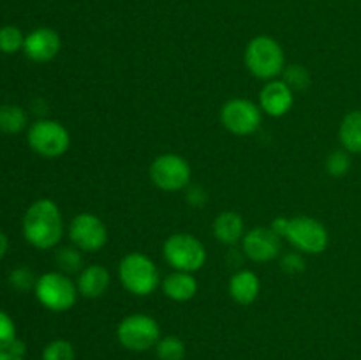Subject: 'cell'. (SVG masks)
<instances>
[{
	"instance_id": "26",
	"label": "cell",
	"mask_w": 361,
	"mask_h": 360,
	"mask_svg": "<svg viewBox=\"0 0 361 360\" xmlns=\"http://www.w3.org/2000/svg\"><path fill=\"white\" fill-rule=\"evenodd\" d=\"M35 282H37V275L34 274V270L28 267H16L14 270H11L9 274V286L13 289L20 293L34 292Z\"/></svg>"
},
{
	"instance_id": "17",
	"label": "cell",
	"mask_w": 361,
	"mask_h": 360,
	"mask_svg": "<svg viewBox=\"0 0 361 360\" xmlns=\"http://www.w3.org/2000/svg\"><path fill=\"white\" fill-rule=\"evenodd\" d=\"M212 232H214L217 242L224 244V246H236L238 242H242L243 235H245V222L238 212L226 210L214 219Z\"/></svg>"
},
{
	"instance_id": "5",
	"label": "cell",
	"mask_w": 361,
	"mask_h": 360,
	"mask_svg": "<svg viewBox=\"0 0 361 360\" xmlns=\"http://www.w3.org/2000/svg\"><path fill=\"white\" fill-rule=\"evenodd\" d=\"M162 254L173 270L194 272L201 270L207 263V247L192 233H173L162 246Z\"/></svg>"
},
{
	"instance_id": "16",
	"label": "cell",
	"mask_w": 361,
	"mask_h": 360,
	"mask_svg": "<svg viewBox=\"0 0 361 360\" xmlns=\"http://www.w3.org/2000/svg\"><path fill=\"white\" fill-rule=\"evenodd\" d=\"M229 296L240 306H250L257 300L261 293L259 275L249 268H240L231 275L228 284Z\"/></svg>"
},
{
	"instance_id": "19",
	"label": "cell",
	"mask_w": 361,
	"mask_h": 360,
	"mask_svg": "<svg viewBox=\"0 0 361 360\" xmlns=\"http://www.w3.org/2000/svg\"><path fill=\"white\" fill-rule=\"evenodd\" d=\"M338 140L349 154L361 155V109H353L338 126Z\"/></svg>"
},
{
	"instance_id": "10",
	"label": "cell",
	"mask_w": 361,
	"mask_h": 360,
	"mask_svg": "<svg viewBox=\"0 0 361 360\" xmlns=\"http://www.w3.org/2000/svg\"><path fill=\"white\" fill-rule=\"evenodd\" d=\"M263 122L259 104L245 97H233L221 108V124L235 136H250L257 133Z\"/></svg>"
},
{
	"instance_id": "25",
	"label": "cell",
	"mask_w": 361,
	"mask_h": 360,
	"mask_svg": "<svg viewBox=\"0 0 361 360\" xmlns=\"http://www.w3.org/2000/svg\"><path fill=\"white\" fill-rule=\"evenodd\" d=\"M76 352L67 339H53L42 349L41 360H74Z\"/></svg>"
},
{
	"instance_id": "23",
	"label": "cell",
	"mask_w": 361,
	"mask_h": 360,
	"mask_svg": "<svg viewBox=\"0 0 361 360\" xmlns=\"http://www.w3.org/2000/svg\"><path fill=\"white\" fill-rule=\"evenodd\" d=\"M25 34L14 25H4L0 28V52L6 55H14L23 49Z\"/></svg>"
},
{
	"instance_id": "12",
	"label": "cell",
	"mask_w": 361,
	"mask_h": 360,
	"mask_svg": "<svg viewBox=\"0 0 361 360\" xmlns=\"http://www.w3.org/2000/svg\"><path fill=\"white\" fill-rule=\"evenodd\" d=\"M282 236H279L270 226H256L245 232L242 239V251L247 260L256 263H267L281 256Z\"/></svg>"
},
{
	"instance_id": "27",
	"label": "cell",
	"mask_w": 361,
	"mask_h": 360,
	"mask_svg": "<svg viewBox=\"0 0 361 360\" xmlns=\"http://www.w3.org/2000/svg\"><path fill=\"white\" fill-rule=\"evenodd\" d=\"M282 80H284L286 83L293 88V90L298 92V90H305V88L309 87L310 74L305 67L300 66V64H296V66L286 67L284 73H282Z\"/></svg>"
},
{
	"instance_id": "9",
	"label": "cell",
	"mask_w": 361,
	"mask_h": 360,
	"mask_svg": "<svg viewBox=\"0 0 361 360\" xmlns=\"http://www.w3.org/2000/svg\"><path fill=\"white\" fill-rule=\"evenodd\" d=\"M152 184L166 193H176V191L185 189L192 179V168L185 157L173 152L157 155L152 161L148 169Z\"/></svg>"
},
{
	"instance_id": "32",
	"label": "cell",
	"mask_w": 361,
	"mask_h": 360,
	"mask_svg": "<svg viewBox=\"0 0 361 360\" xmlns=\"http://www.w3.org/2000/svg\"><path fill=\"white\" fill-rule=\"evenodd\" d=\"M0 360H25V355H20V353H14L13 349H2L0 352Z\"/></svg>"
},
{
	"instance_id": "31",
	"label": "cell",
	"mask_w": 361,
	"mask_h": 360,
	"mask_svg": "<svg viewBox=\"0 0 361 360\" xmlns=\"http://www.w3.org/2000/svg\"><path fill=\"white\" fill-rule=\"evenodd\" d=\"M243 258H245V254H243V251L238 253V249H231L228 254V261L233 267H240L243 263Z\"/></svg>"
},
{
	"instance_id": "8",
	"label": "cell",
	"mask_w": 361,
	"mask_h": 360,
	"mask_svg": "<svg viewBox=\"0 0 361 360\" xmlns=\"http://www.w3.org/2000/svg\"><path fill=\"white\" fill-rule=\"evenodd\" d=\"M118 342L129 352H148L161 339V327L150 314L134 313L123 318L116 327Z\"/></svg>"
},
{
	"instance_id": "13",
	"label": "cell",
	"mask_w": 361,
	"mask_h": 360,
	"mask_svg": "<svg viewBox=\"0 0 361 360\" xmlns=\"http://www.w3.org/2000/svg\"><path fill=\"white\" fill-rule=\"evenodd\" d=\"M60 48H62V39L55 28L37 27L25 35L23 53L32 62H51L59 55Z\"/></svg>"
},
{
	"instance_id": "1",
	"label": "cell",
	"mask_w": 361,
	"mask_h": 360,
	"mask_svg": "<svg viewBox=\"0 0 361 360\" xmlns=\"http://www.w3.org/2000/svg\"><path fill=\"white\" fill-rule=\"evenodd\" d=\"M21 232L32 247L41 251L55 249L63 236V215L49 198L35 200L25 210Z\"/></svg>"
},
{
	"instance_id": "22",
	"label": "cell",
	"mask_w": 361,
	"mask_h": 360,
	"mask_svg": "<svg viewBox=\"0 0 361 360\" xmlns=\"http://www.w3.org/2000/svg\"><path fill=\"white\" fill-rule=\"evenodd\" d=\"M159 360H183L185 359V342L178 335H164L155 344Z\"/></svg>"
},
{
	"instance_id": "2",
	"label": "cell",
	"mask_w": 361,
	"mask_h": 360,
	"mask_svg": "<svg viewBox=\"0 0 361 360\" xmlns=\"http://www.w3.org/2000/svg\"><path fill=\"white\" fill-rule=\"evenodd\" d=\"M245 67L254 78L263 81L277 80L286 69V55L281 42L271 35H256L245 48Z\"/></svg>"
},
{
	"instance_id": "20",
	"label": "cell",
	"mask_w": 361,
	"mask_h": 360,
	"mask_svg": "<svg viewBox=\"0 0 361 360\" xmlns=\"http://www.w3.org/2000/svg\"><path fill=\"white\" fill-rule=\"evenodd\" d=\"M28 115L21 106L2 104L0 106V133L20 134L27 129Z\"/></svg>"
},
{
	"instance_id": "3",
	"label": "cell",
	"mask_w": 361,
	"mask_h": 360,
	"mask_svg": "<svg viewBox=\"0 0 361 360\" xmlns=\"http://www.w3.org/2000/svg\"><path fill=\"white\" fill-rule=\"evenodd\" d=\"M120 284L134 296H148L161 282L157 265L145 253L134 251L126 254L118 263Z\"/></svg>"
},
{
	"instance_id": "15",
	"label": "cell",
	"mask_w": 361,
	"mask_h": 360,
	"mask_svg": "<svg viewBox=\"0 0 361 360\" xmlns=\"http://www.w3.org/2000/svg\"><path fill=\"white\" fill-rule=\"evenodd\" d=\"M76 286L80 295L85 299H101L108 293L109 286H111V274L104 265H87L78 274Z\"/></svg>"
},
{
	"instance_id": "30",
	"label": "cell",
	"mask_w": 361,
	"mask_h": 360,
	"mask_svg": "<svg viewBox=\"0 0 361 360\" xmlns=\"http://www.w3.org/2000/svg\"><path fill=\"white\" fill-rule=\"evenodd\" d=\"M185 200L192 208H203L208 203V193L200 184H189L185 187Z\"/></svg>"
},
{
	"instance_id": "18",
	"label": "cell",
	"mask_w": 361,
	"mask_h": 360,
	"mask_svg": "<svg viewBox=\"0 0 361 360\" xmlns=\"http://www.w3.org/2000/svg\"><path fill=\"white\" fill-rule=\"evenodd\" d=\"M162 293L173 302H189L197 293V281L190 272L173 270L162 279Z\"/></svg>"
},
{
	"instance_id": "11",
	"label": "cell",
	"mask_w": 361,
	"mask_h": 360,
	"mask_svg": "<svg viewBox=\"0 0 361 360\" xmlns=\"http://www.w3.org/2000/svg\"><path fill=\"white\" fill-rule=\"evenodd\" d=\"M69 240L83 253H97L108 244V228L101 217L83 212L69 222Z\"/></svg>"
},
{
	"instance_id": "21",
	"label": "cell",
	"mask_w": 361,
	"mask_h": 360,
	"mask_svg": "<svg viewBox=\"0 0 361 360\" xmlns=\"http://www.w3.org/2000/svg\"><path fill=\"white\" fill-rule=\"evenodd\" d=\"M55 261L59 265L60 272L71 275V274H80L83 270V251L78 249L76 246H66L56 249Z\"/></svg>"
},
{
	"instance_id": "33",
	"label": "cell",
	"mask_w": 361,
	"mask_h": 360,
	"mask_svg": "<svg viewBox=\"0 0 361 360\" xmlns=\"http://www.w3.org/2000/svg\"><path fill=\"white\" fill-rule=\"evenodd\" d=\"M7 251H9V239H7L6 233L0 229V260H2L4 256L7 254Z\"/></svg>"
},
{
	"instance_id": "6",
	"label": "cell",
	"mask_w": 361,
	"mask_h": 360,
	"mask_svg": "<svg viewBox=\"0 0 361 360\" xmlns=\"http://www.w3.org/2000/svg\"><path fill=\"white\" fill-rule=\"evenodd\" d=\"M27 143L41 157L56 159L69 150L71 134L59 120L39 119L28 127Z\"/></svg>"
},
{
	"instance_id": "4",
	"label": "cell",
	"mask_w": 361,
	"mask_h": 360,
	"mask_svg": "<svg viewBox=\"0 0 361 360\" xmlns=\"http://www.w3.org/2000/svg\"><path fill=\"white\" fill-rule=\"evenodd\" d=\"M34 295L44 309L51 313H66L73 309L80 292L76 282L69 275L60 270H51L39 275Z\"/></svg>"
},
{
	"instance_id": "29",
	"label": "cell",
	"mask_w": 361,
	"mask_h": 360,
	"mask_svg": "<svg viewBox=\"0 0 361 360\" xmlns=\"http://www.w3.org/2000/svg\"><path fill=\"white\" fill-rule=\"evenodd\" d=\"M281 268L289 275L302 274L305 270V258L300 251H289L281 256Z\"/></svg>"
},
{
	"instance_id": "24",
	"label": "cell",
	"mask_w": 361,
	"mask_h": 360,
	"mask_svg": "<svg viewBox=\"0 0 361 360\" xmlns=\"http://www.w3.org/2000/svg\"><path fill=\"white\" fill-rule=\"evenodd\" d=\"M324 168H326V173L334 179H341V176H345L351 169V154L345 152L344 148L341 150H334L326 157V162H324Z\"/></svg>"
},
{
	"instance_id": "28",
	"label": "cell",
	"mask_w": 361,
	"mask_h": 360,
	"mask_svg": "<svg viewBox=\"0 0 361 360\" xmlns=\"http://www.w3.org/2000/svg\"><path fill=\"white\" fill-rule=\"evenodd\" d=\"M16 339V325H14L13 318L6 311L0 309V352L9 348Z\"/></svg>"
},
{
	"instance_id": "14",
	"label": "cell",
	"mask_w": 361,
	"mask_h": 360,
	"mask_svg": "<svg viewBox=\"0 0 361 360\" xmlns=\"http://www.w3.org/2000/svg\"><path fill=\"white\" fill-rule=\"evenodd\" d=\"M293 104H295V90L282 78L264 81L259 92V108L263 109V113L279 119L288 115Z\"/></svg>"
},
{
	"instance_id": "7",
	"label": "cell",
	"mask_w": 361,
	"mask_h": 360,
	"mask_svg": "<svg viewBox=\"0 0 361 360\" xmlns=\"http://www.w3.org/2000/svg\"><path fill=\"white\" fill-rule=\"evenodd\" d=\"M284 239L296 251L303 254H310V256L324 253L328 244H330V235H328L326 226L319 219L309 217V215L289 217Z\"/></svg>"
}]
</instances>
